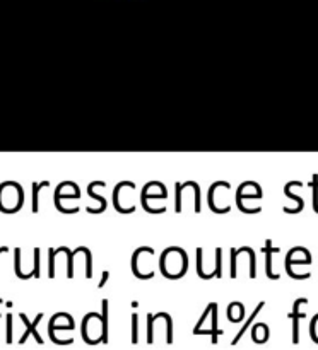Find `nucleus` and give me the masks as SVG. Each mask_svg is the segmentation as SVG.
Instances as JSON below:
<instances>
[{"mask_svg": "<svg viewBox=\"0 0 318 350\" xmlns=\"http://www.w3.org/2000/svg\"><path fill=\"white\" fill-rule=\"evenodd\" d=\"M21 318H22V321H24V323H26V326H28V332H26V333H24V337H22L21 340H19V342H21V343H24V342H26V338H28V335H29V333H33V335H34V337H36V340H38V343H43V340H41V337H39V335L36 333V324L39 323V319H41V314H38L36 321H34L33 324H31V323H28V319H26V316H24V314H21Z\"/></svg>", "mask_w": 318, "mask_h": 350, "instance_id": "obj_1", "label": "nucleus"}]
</instances>
